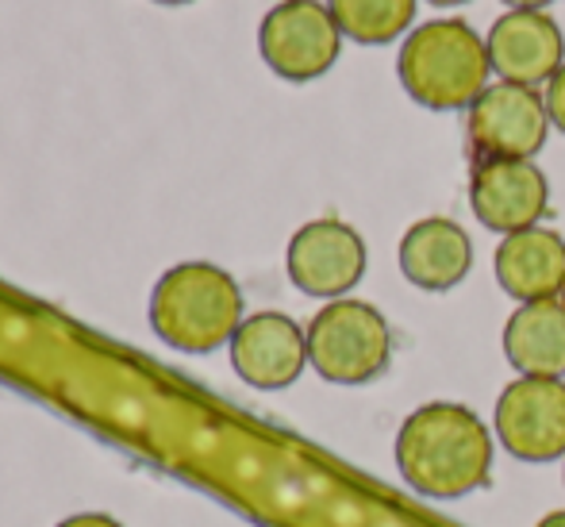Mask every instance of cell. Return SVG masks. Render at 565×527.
Masks as SVG:
<instances>
[{"instance_id": "8fae6325", "label": "cell", "mask_w": 565, "mask_h": 527, "mask_svg": "<svg viewBox=\"0 0 565 527\" xmlns=\"http://www.w3.org/2000/svg\"><path fill=\"white\" fill-rule=\"evenodd\" d=\"M231 366L250 389H289L308 366V327L285 313H254L231 339Z\"/></svg>"}, {"instance_id": "5bb4252c", "label": "cell", "mask_w": 565, "mask_h": 527, "mask_svg": "<svg viewBox=\"0 0 565 527\" xmlns=\"http://www.w3.org/2000/svg\"><path fill=\"white\" fill-rule=\"evenodd\" d=\"M504 358L520 378H562L565 373V301L515 305L504 324Z\"/></svg>"}, {"instance_id": "8992f818", "label": "cell", "mask_w": 565, "mask_h": 527, "mask_svg": "<svg viewBox=\"0 0 565 527\" xmlns=\"http://www.w3.org/2000/svg\"><path fill=\"white\" fill-rule=\"evenodd\" d=\"M365 266H370L365 239L358 235L354 223L339 220V215L300 223L285 251L289 282L316 301L350 297V289L365 277Z\"/></svg>"}, {"instance_id": "9c48e42d", "label": "cell", "mask_w": 565, "mask_h": 527, "mask_svg": "<svg viewBox=\"0 0 565 527\" xmlns=\"http://www.w3.org/2000/svg\"><path fill=\"white\" fill-rule=\"evenodd\" d=\"M469 209L497 235L539 228L551 209L546 173L527 158H484L469 173Z\"/></svg>"}, {"instance_id": "7a4b0ae2", "label": "cell", "mask_w": 565, "mask_h": 527, "mask_svg": "<svg viewBox=\"0 0 565 527\" xmlns=\"http://www.w3.org/2000/svg\"><path fill=\"white\" fill-rule=\"evenodd\" d=\"M401 89L427 112H469L492 85V62L484 35L461 15L424 20L396 51Z\"/></svg>"}, {"instance_id": "52a82bcc", "label": "cell", "mask_w": 565, "mask_h": 527, "mask_svg": "<svg viewBox=\"0 0 565 527\" xmlns=\"http://www.w3.org/2000/svg\"><path fill=\"white\" fill-rule=\"evenodd\" d=\"M551 135V112H546L543 89L527 85L492 82L466 112V139L477 162L484 158H527L546 147Z\"/></svg>"}, {"instance_id": "d6986e66", "label": "cell", "mask_w": 565, "mask_h": 527, "mask_svg": "<svg viewBox=\"0 0 565 527\" xmlns=\"http://www.w3.org/2000/svg\"><path fill=\"white\" fill-rule=\"evenodd\" d=\"M535 527H565V508H558V513H546Z\"/></svg>"}, {"instance_id": "2e32d148", "label": "cell", "mask_w": 565, "mask_h": 527, "mask_svg": "<svg viewBox=\"0 0 565 527\" xmlns=\"http://www.w3.org/2000/svg\"><path fill=\"white\" fill-rule=\"evenodd\" d=\"M543 101H546V112H551V127H558V131L565 135V66L551 77V82H546Z\"/></svg>"}, {"instance_id": "4fadbf2b", "label": "cell", "mask_w": 565, "mask_h": 527, "mask_svg": "<svg viewBox=\"0 0 565 527\" xmlns=\"http://www.w3.org/2000/svg\"><path fill=\"white\" fill-rule=\"evenodd\" d=\"M492 274H497V285L515 305L562 297L565 239L554 228H543V223L527 231H515V235H504L497 254H492Z\"/></svg>"}, {"instance_id": "3957f363", "label": "cell", "mask_w": 565, "mask_h": 527, "mask_svg": "<svg viewBox=\"0 0 565 527\" xmlns=\"http://www.w3.org/2000/svg\"><path fill=\"white\" fill-rule=\"evenodd\" d=\"M243 319V289L216 262H178L150 293V327L181 355H212L231 347Z\"/></svg>"}, {"instance_id": "30bf717a", "label": "cell", "mask_w": 565, "mask_h": 527, "mask_svg": "<svg viewBox=\"0 0 565 527\" xmlns=\"http://www.w3.org/2000/svg\"><path fill=\"white\" fill-rule=\"evenodd\" d=\"M484 46L497 82L527 89H546V82L565 66V31L551 12H500Z\"/></svg>"}, {"instance_id": "e0dca14e", "label": "cell", "mask_w": 565, "mask_h": 527, "mask_svg": "<svg viewBox=\"0 0 565 527\" xmlns=\"http://www.w3.org/2000/svg\"><path fill=\"white\" fill-rule=\"evenodd\" d=\"M58 527H124V524L108 513H77V516H66Z\"/></svg>"}, {"instance_id": "603a6c76", "label": "cell", "mask_w": 565, "mask_h": 527, "mask_svg": "<svg viewBox=\"0 0 565 527\" xmlns=\"http://www.w3.org/2000/svg\"><path fill=\"white\" fill-rule=\"evenodd\" d=\"M562 477H565V466H562Z\"/></svg>"}, {"instance_id": "ba28073f", "label": "cell", "mask_w": 565, "mask_h": 527, "mask_svg": "<svg viewBox=\"0 0 565 527\" xmlns=\"http://www.w3.org/2000/svg\"><path fill=\"white\" fill-rule=\"evenodd\" d=\"M497 439L512 459L543 466L565 459V381L515 378L500 389L492 409Z\"/></svg>"}, {"instance_id": "6da1fadb", "label": "cell", "mask_w": 565, "mask_h": 527, "mask_svg": "<svg viewBox=\"0 0 565 527\" xmlns=\"http://www.w3.org/2000/svg\"><path fill=\"white\" fill-rule=\"evenodd\" d=\"M497 439L473 409L427 401L396 431V470L427 500H461L484 489Z\"/></svg>"}, {"instance_id": "ffe728a7", "label": "cell", "mask_w": 565, "mask_h": 527, "mask_svg": "<svg viewBox=\"0 0 565 527\" xmlns=\"http://www.w3.org/2000/svg\"><path fill=\"white\" fill-rule=\"evenodd\" d=\"M427 4H435V8H461V4H469V0H427Z\"/></svg>"}, {"instance_id": "44dd1931", "label": "cell", "mask_w": 565, "mask_h": 527, "mask_svg": "<svg viewBox=\"0 0 565 527\" xmlns=\"http://www.w3.org/2000/svg\"><path fill=\"white\" fill-rule=\"evenodd\" d=\"M154 4H170V8H178V4H193V0H154Z\"/></svg>"}, {"instance_id": "7c38bea8", "label": "cell", "mask_w": 565, "mask_h": 527, "mask_svg": "<svg viewBox=\"0 0 565 527\" xmlns=\"http://www.w3.org/2000/svg\"><path fill=\"white\" fill-rule=\"evenodd\" d=\"M396 262L408 285L424 293H450L473 270V239L450 215H424L401 235Z\"/></svg>"}, {"instance_id": "9a60e30c", "label": "cell", "mask_w": 565, "mask_h": 527, "mask_svg": "<svg viewBox=\"0 0 565 527\" xmlns=\"http://www.w3.org/2000/svg\"><path fill=\"white\" fill-rule=\"evenodd\" d=\"M342 39L358 46L404 43L416 28L419 0H328Z\"/></svg>"}, {"instance_id": "ac0fdd59", "label": "cell", "mask_w": 565, "mask_h": 527, "mask_svg": "<svg viewBox=\"0 0 565 527\" xmlns=\"http://www.w3.org/2000/svg\"><path fill=\"white\" fill-rule=\"evenodd\" d=\"M504 12H546L554 0H500Z\"/></svg>"}, {"instance_id": "7402d4cb", "label": "cell", "mask_w": 565, "mask_h": 527, "mask_svg": "<svg viewBox=\"0 0 565 527\" xmlns=\"http://www.w3.org/2000/svg\"><path fill=\"white\" fill-rule=\"evenodd\" d=\"M562 301H565V289H562Z\"/></svg>"}, {"instance_id": "5b68a950", "label": "cell", "mask_w": 565, "mask_h": 527, "mask_svg": "<svg viewBox=\"0 0 565 527\" xmlns=\"http://www.w3.org/2000/svg\"><path fill=\"white\" fill-rule=\"evenodd\" d=\"M258 54L292 85L331 74L342 54V31L328 0H277L258 23Z\"/></svg>"}, {"instance_id": "277c9868", "label": "cell", "mask_w": 565, "mask_h": 527, "mask_svg": "<svg viewBox=\"0 0 565 527\" xmlns=\"http://www.w3.org/2000/svg\"><path fill=\"white\" fill-rule=\"evenodd\" d=\"M393 358V327L370 301H328L308 324V366L331 386H365Z\"/></svg>"}]
</instances>
